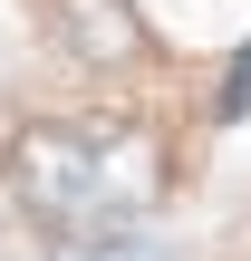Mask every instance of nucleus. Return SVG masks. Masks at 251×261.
<instances>
[{
	"mask_svg": "<svg viewBox=\"0 0 251 261\" xmlns=\"http://www.w3.org/2000/svg\"><path fill=\"white\" fill-rule=\"evenodd\" d=\"M19 203L68 242H116L164 194V145L145 126H29L10 145Z\"/></svg>",
	"mask_w": 251,
	"mask_h": 261,
	"instance_id": "nucleus-1",
	"label": "nucleus"
},
{
	"mask_svg": "<svg viewBox=\"0 0 251 261\" xmlns=\"http://www.w3.org/2000/svg\"><path fill=\"white\" fill-rule=\"evenodd\" d=\"M68 29H77L87 58H126L135 48V10H116V0H68Z\"/></svg>",
	"mask_w": 251,
	"mask_h": 261,
	"instance_id": "nucleus-2",
	"label": "nucleus"
},
{
	"mask_svg": "<svg viewBox=\"0 0 251 261\" xmlns=\"http://www.w3.org/2000/svg\"><path fill=\"white\" fill-rule=\"evenodd\" d=\"M222 116H251V48L232 58V77H222Z\"/></svg>",
	"mask_w": 251,
	"mask_h": 261,
	"instance_id": "nucleus-3",
	"label": "nucleus"
},
{
	"mask_svg": "<svg viewBox=\"0 0 251 261\" xmlns=\"http://www.w3.org/2000/svg\"><path fill=\"white\" fill-rule=\"evenodd\" d=\"M68 261H164L155 242H87V252H68Z\"/></svg>",
	"mask_w": 251,
	"mask_h": 261,
	"instance_id": "nucleus-4",
	"label": "nucleus"
}]
</instances>
